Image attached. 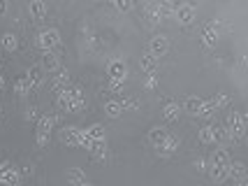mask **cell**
Wrapping results in <instances>:
<instances>
[{
  "mask_svg": "<svg viewBox=\"0 0 248 186\" xmlns=\"http://www.w3.org/2000/svg\"><path fill=\"white\" fill-rule=\"evenodd\" d=\"M54 123H56V117H49V114H44L42 119L37 121V135H35L37 147H46L49 144V135H51Z\"/></svg>",
  "mask_w": 248,
  "mask_h": 186,
  "instance_id": "obj_1",
  "label": "cell"
},
{
  "mask_svg": "<svg viewBox=\"0 0 248 186\" xmlns=\"http://www.w3.org/2000/svg\"><path fill=\"white\" fill-rule=\"evenodd\" d=\"M58 44H61V33L56 28H46V31H42V33L37 35V47L42 49L44 54L46 51H54Z\"/></svg>",
  "mask_w": 248,
  "mask_h": 186,
  "instance_id": "obj_2",
  "label": "cell"
},
{
  "mask_svg": "<svg viewBox=\"0 0 248 186\" xmlns=\"http://www.w3.org/2000/svg\"><path fill=\"white\" fill-rule=\"evenodd\" d=\"M21 182V175H19V168L14 163H0V184L5 186H19Z\"/></svg>",
  "mask_w": 248,
  "mask_h": 186,
  "instance_id": "obj_3",
  "label": "cell"
},
{
  "mask_svg": "<svg viewBox=\"0 0 248 186\" xmlns=\"http://www.w3.org/2000/svg\"><path fill=\"white\" fill-rule=\"evenodd\" d=\"M227 128L232 131V135H234V140H241V137H246V126H244V119H241V114H237V112H230L227 114Z\"/></svg>",
  "mask_w": 248,
  "mask_h": 186,
  "instance_id": "obj_4",
  "label": "cell"
},
{
  "mask_svg": "<svg viewBox=\"0 0 248 186\" xmlns=\"http://www.w3.org/2000/svg\"><path fill=\"white\" fill-rule=\"evenodd\" d=\"M107 75L111 82H125L128 79V66H125V61H121V58L111 61L107 66Z\"/></svg>",
  "mask_w": 248,
  "mask_h": 186,
  "instance_id": "obj_5",
  "label": "cell"
},
{
  "mask_svg": "<svg viewBox=\"0 0 248 186\" xmlns=\"http://www.w3.org/2000/svg\"><path fill=\"white\" fill-rule=\"evenodd\" d=\"M170 51V42H167V37L165 35H155L151 37V42H149V54H153L155 58H160Z\"/></svg>",
  "mask_w": 248,
  "mask_h": 186,
  "instance_id": "obj_6",
  "label": "cell"
},
{
  "mask_svg": "<svg viewBox=\"0 0 248 186\" xmlns=\"http://www.w3.org/2000/svg\"><path fill=\"white\" fill-rule=\"evenodd\" d=\"M174 19L181 23V26H190V23L195 21V7L193 5H179L176 7V12H174Z\"/></svg>",
  "mask_w": 248,
  "mask_h": 186,
  "instance_id": "obj_7",
  "label": "cell"
},
{
  "mask_svg": "<svg viewBox=\"0 0 248 186\" xmlns=\"http://www.w3.org/2000/svg\"><path fill=\"white\" fill-rule=\"evenodd\" d=\"M170 140V133L167 128H162V126H153L151 131H149V142L155 147V149H162V144Z\"/></svg>",
  "mask_w": 248,
  "mask_h": 186,
  "instance_id": "obj_8",
  "label": "cell"
},
{
  "mask_svg": "<svg viewBox=\"0 0 248 186\" xmlns=\"http://www.w3.org/2000/svg\"><path fill=\"white\" fill-rule=\"evenodd\" d=\"M206 175L211 177L214 184H223L225 179H230V165H209Z\"/></svg>",
  "mask_w": 248,
  "mask_h": 186,
  "instance_id": "obj_9",
  "label": "cell"
},
{
  "mask_svg": "<svg viewBox=\"0 0 248 186\" xmlns=\"http://www.w3.org/2000/svg\"><path fill=\"white\" fill-rule=\"evenodd\" d=\"M79 135H81V128L65 126L63 131H61V142H65L67 147H79Z\"/></svg>",
  "mask_w": 248,
  "mask_h": 186,
  "instance_id": "obj_10",
  "label": "cell"
},
{
  "mask_svg": "<svg viewBox=\"0 0 248 186\" xmlns=\"http://www.w3.org/2000/svg\"><path fill=\"white\" fill-rule=\"evenodd\" d=\"M56 105L61 112H72V88H63L56 96Z\"/></svg>",
  "mask_w": 248,
  "mask_h": 186,
  "instance_id": "obj_11",
  "label": "cell"
},
{
  "mask_svg": "<svg viewBox=\"0 0 248 186\" xmlns=\"http://www.w3.org/2000/svg\"><path fill=\"white\" fill-rule=\"evenodd\" d=\"M181 112H184V107H181L179 102H167V105L162 107V119L165 121H176L179 117H181Z\"/></svg>",
  "mask_w": 248,
  "mask_h": 186,
  "instance_id": "obj_12",
  "label": "cell"
},
{
  "mask_svg": "<svg viewBox=\"0 0 248 186\" xmlns=\"http://www.w3.org/2000/svg\"><path fill=\"white\" fill-rule=\"evenodd\" d=\"M61 68V58H58V54L56 51H46L44 54V61H42V70L44 72H54V70H58Z\"/></svg>",
  "mask_w": 248,
  "mask_h": 186,
  "instance_id": "obj_13",
  "label": "cell"
},
{
  "mask_svg": "<svg viewBox=\"0 0 248 186\" xmlns=\"http://www.w3.org/2000/svg\"><path fill=\"white\" fill-rule=\"evenodd\" d=\"M214 133H216V144H220L223 149H225L227 144L234 140L232 131H230V128H223V126H216V128H214Z\"/></svg>",
  "mask_w": 248,
  "mask_h": 186,
  "instance_id": "obj_14",
  "label": "cell"
},
{
  "mask_svg": "<svg viewBox=\"0 0 248 186\" xmlns=\"http://www.w3.org/2000/svg\"><path fill=\"white\" fill-rule=\"evenodd\" d=\"M140 68L144 72H149V75H155V70H158V58L153 54H144L140 58Z\"/></svg>",
  "mask_w": 248,
  "mask_h": 186,
  "instance_id": "obj_15",
  "label": "cell"
},
{
  "mask_svg": "<svg viewBox=\"0 0 248 186\" xmlns=\"http://www.w3.org/2000/svg\"><path fill=\"white\" fill-rule=\"evenodd\" d=\"M202 102H204V100H200V98H195V96H190V98H186V102H184V112H186V114H190V117H200Z\"/></svg>",
  "mask_w": 248,
  "mask_h": 186,
  "instance_id": "obj_16",
  "label": "cell"
},
{
  "mask_svg": "<svg viewBox=\"0 0 248 186\" xmlns=\"http://www.w3.org/2000/svg\"><path fill=\"white\" fill-rule=\"evenodd\" d=\"M26 79H28V84H31V86H40V84H42V79H44L42 66H32L31 70L26 72Z\"/></svg>",
  "mask_w": 248,
  "mask_h": 186,
  "instance_id": "obj_17",
  "label": "cell"
},
{
  "mask_svg": "<svg viewBox=\"0 0 248 186\" xmlns=\"http://www.w3.org/2000/svg\"><path fill=\"white\" fill-rule=\"evenodd\" d=\"M232 161H230V152L227 149H216V152L211 153V158H209V165H230Z\"/></svg>",
  "mask_w": 248,
  "mask_h": 186,
  "instance_id": "obj_18",
  "label": "cell"
},
{
  "mask_svg": "<svg viewBox=\"0 0 248 186\" xmlns=\"http://www.w3.org/2000/svg\"><path fill=\"white\" fill-rule=\"evenodd\" d=\"M123 102H119V100H109V102H105V114H107L109 119H119L121 114H123Z\"/></svg>",
  "mask_w": 248,
  "mask_h": 186,
  "instance_id": "obj_19",
  "label": "cell"
},
{
  "mask_svg": "<svg viewBox=\"0 0 248 186\" xmlns=\"http://www.w3.org/2000/svg\"><path fill=\"white\" fill-rule=\"evenodd\" d=\"M246 172H248V168L241 163V161H232V163H230V177H232V179L241 182V179H246Z\"/></svg>",
  "mask_w": 248,
  "mask_h": 186,
  "instance_id": "obj_20",
  "label": "cell"
},
{
  "mask_svg": "<svg viewBox=\"0 0 248 186\" xmlns=\"http://www.w3.org/2000/svg\"><path fill=\"white\" fill-rule=\"evenodd\" d=\"M202 44H204V47H209V49H211V47H216V44H218V31H216V28L206 26L204 31H202Z\"/></svg>",
  "mask_w": 248,
  "mask_h": 186,
  "instance_id": "obj_21",
  "label": "cell"
},
{
  "mask_svg": "<svg viewBox=\"0 0 248 186\" xmlns=\"http://www.w3.org/2000/svg\"><path fill=\"white\" fill-rule=\"evenodd\" d=\"M28 12H31L32 19H44L46 17V5H44L42 0H32L31 5H28Z\"/></svg>",
  "mask_w": 248,
  "mask_h": 186,
  "instance_id": "obj_22",
  "label": "cell"
},
{
  "mask_svg": "<svg viewBox=\"0 0 248 186\" xmlns=\"http://www.w3.org/2000/svg\"><path fill=\"white\" fill-rule=\"evenodd\" d=\"M0 44H2L5 51H16V49H19V40H16V35L14 33H2Z\"/></svg>",
  "mask_w": 248,
  "mask_h": 186,
  "instance_id": "obj_23",
  "label": "cell"
},
{
  "mask_svg": "<svg viewBox=\"0 0 248 186\" xmlns=\"http://www.w3.org/2000/svg\"><path fill=\"white\" fill-rule=\"evenodd\" d=\"M67 182H70V186L84 184V182H88L86 172H84V170H79V168H72V170H67Z\"/></svg>",
  "mask_w": 248,
  "mask_h": 186,
  "instance_id": "obj_24",
  "label": "cell"
},
{
  "mask_svg": "<svg viewBox=\"0 0 248 186\" xmlns=\"http://www.w3.org/2000/svg\"><path fill=\"white\" fill-rule=\"evenodd\" d=\"M179 144H181L179 137H172V135H170V140L162 144V149H158V152H160V156H172V153L179 152Z\"/></svg>",
  "mask_w": 248,
  "mask_h": 186,
  "instance_id": "obj_25",
  "label": "cell"
},
{
  "mask_svg": "<svg viewBox=\"0 0 248 186\" xmlns=\"http://www.w3.org/2000/svg\"><path fill=\"white\" fill-rule=\"evenodd\" d=\"M146 17H149V21L151 23H160L162 21V10L158 2H151V5H146Z\"/></svg>",
  "mask_w": 248,
  "mask_h": 186,
  "instance_id": "obj_26",
  "label": "cell"
},
{
  "mask_svg": "<svg viewBox=\"0 0 248 186\" xmlns=\"http://www.w3.org/2000/svg\"><path fill=\"white\" fill-rule=\"evenodd\" d=\"M200 142L216 144V133H214V128H211V126H202V128H200Z\"/></svg>",
  "mask_w": 248,
  "mask_h": 186,
  "instance_id": "obj_27",
  "label": "cell"
},
{
  "mask_svg": "<svg viewBox=\"0 0 248 186\" xmlns=\"http://www.w3.org/2000/svg\"><path fill=\"white\" fill-rule=\"evenodd\" d=\"M86 133L91 135V140H107V133H105V126H100V123H93L91 128H86Z\"/></svg>",
  "mask_w": 248,
  "mask_h": 186,
  "instance_id": "obj_28",
  "label": "cell"
},
{
  "mask_svg": "<svg viewBox=\"0 0 248 186\" xmlns=\"http://www.w3.org/2000/svg\"><path fill=\"white\" fill-rule=\"evenodd\" d=\"M84 107V91L81 88H72V112Z\"/></svg>",
  "mask_w": 248,
  "mask_h": 186,
  "instance_id": "obj_29",
  "label": "cell"
},
{
  "mask_svg": "<svg viewBox=\"0 0 248 186\" xmlns=\"http://www.w3.org/2000/svg\"><path fill=\"white\" fill-rule=\"evenodd\" d=\"M67 84H70V72H67V70H61V72L56 75V79H54V88H58V91H61V86L65 88Z\"/></svg>",
  "mask_w": 248,
  "mask_h": 186,
  "instance_id": "obj_30",
  "label": "cell"
},
{
  "mask_svg": "<svg viewBox=\"0 0 248 186\" xmlns=\"http://www.w3.org/2000/svg\"><path fill=\"white\" fill-rule=\"evenodd\" d=\"M214 114H216V105H214V102H202L200 117H202V119H211Z\"/></svg>",
  "mask_w": 248,
  "mask_h": 186,
  "instance_id": "obj_31",
  "label": "cell"
},
{
  "mask_svg": "<svg viewBox=\"0 0 248 186\" xmlns=\"http://www.w3.org/2000/svg\"><path fill=\"white\" fill-rule=\"evenodd\" d=\"M31 88H32V86L28 84V79H26V77H21V79H19V82L14 84V91H16L19 96H26V93H28Z\"/></svg>",
  "mask_w": 248,
  "mask_h": 186,
  "instance_id": "obj_32",
  "label": "cell"
},
{
  "mask_svg": "<svg viewBox=\"0 0 248 186\" xmlns=\"http://www.w3.org/2000/svg\"><path fill=\"white\" fill-rule=\"evenodd\" d=\"M214 105H216V110L218 107H230V96H227V93H216Z\"/></svg>",
  "mask_w": 248,
  "mask_h": 186,
  "instance_id": "obj_33",
  "label": "cell"
},
{
  "mask_svg": "<svg viewBox=\"0 0 248 186\" xmlns=\"http://www.w3.org/2000/svg\"><path fill=\"white\" fill-rule=\"evenodd\" d=\"M91 144H93L91 135H88L86 131H81V135H79V147H81V149H91Z\"/></svg>",
  "mask_w": 248,
  "mask_h": 186,
  "instance_id": "obj_34",
  "label": "cell"
},
{
  "mask_svg": "<svg viewBox=\"0 0 248 186\" xmlns=\"http://www.w3.org/2000/svg\"><path fill=\"white\" fill-rule=\"evenodd\" d=\"M132 7H135L132 2H123V0H116V2H114V10H119V12H130Z\"/></svg>",
  "mask_w": 248,
  "mask_h": 186,
  "instance_id": "obj_35",
  "label": "cell"
},
{
  "mask_svg": "<svg viewBox=\"0 0 248 186\" xmlns=\"http://www.w3.org/2000/svg\"><path fill=\"white\" fill-rule=\"evenodd\" d=\"M144 86H146V88H155V86H158V77L149 75V77H146V82H144Z\"/></svg>",
  "mask_w": 248,
  "mask_h": 186,
  "instance_id": "obj_36",
  "label": "cell"
},
{
  "mask_svg": "<svg viewBox=\"0 0 248 186\" xmlns=\"http://www.w3.org/2000/svg\"><path fill=\"white\" fill-rule=\"evenodd\" d=\"M206 165H209V161H204V158H200V161L195 163V168H197V172H206V170H209Z\"/></svg>",
  "mask_w": 248,
  "mask_h": 186,
  "instance_id": "obj_37",
  "label": "cell"
},
{
  "mask_svg": "<svg viewBox=\"0 0 248 186\" xmlns=\"http://www.w3.org/2000/svg\"><path fill=\"white\" fill-rule=\"evenodd\" d=\"M26 119H42V117H40V112H37V107H31V110H28V114H26Z\"/></svg>",
  "mask_w": 248,
  "mask_h": 186,
  "instance_id": "obj_38",
  "label": "cell"
},
{
  "mask_svg": "<svg viewBox=\"0 0 248 186\" xmlns=\"http://www.w3.org/2000/svg\"><path fill=\"white\" fill-rule=\"evenodd\" d=\"M109 88H111L114 93H123V82H111V84H109Z\"/></svg>",
  "mask_w": 248,
  "mask_h": 186,
  "instance_id": "obj_39",
  "label": "cell"
},
{
  "mask_svg": "<svg viewBox=\"0 0 248 186\" xmlns=\"http://www.w3.org/2000/svg\"><path fill=\"white\" fill-rule=\"evenodd\" d=\"M7 12V2L5 0H0V14H5Z\"/></svg>",
  "mask_w": 248,
  "mask_h": 186,
  "instance_id": "obj_40",
  "label": "cell"
},
{
  "mask_svg": "<svg viewBox=\"0 0 248 186\" xmlns=\"http://www.w3.org/2000/svg\"><path fill=\"white\" fill-rule=\"evenodd\" d=\"M241 119H244V126L248 128V112H244V114H241Z\"/></svg>",
  "mask_w": 248,
  "mask_h": 186,
  "instance_id": "obj_41",
  "label": "cell"
},
{
  "mask_svg": "<svg viewBox=\"0 0 248 186\" xmlns=\"http://www.w3.org/2000/svg\"><path fill=\"white\" fill-rule=\"evenodd\" d=\"M2 88H5V77L0 75V91H2Z\"/></svg>",
  "mask_w": 248,
  "mask_h": 186,
  "instance_id": "obj_42",
  "label": "cell"
},
{
  "mask_svg": "<svg viewBox=\"0 0 248 186\" xmlns=\"http://www.w3.org/2000/svg\"><path fill=\"white\" fill-rule=\"evenodd\" d=\"M237 186H248V182L246 179H241V182H237Z\"/></svg>",
  "mask_w": 248,
  "mask_h": 186,
  "instance_id": "obj_43",
  "label": "cell"
},
{
  "mask_svg": "<svg viewBox=\"0 0 248 186\" xmlns=\"http://www.w3.org/2000/svg\"><path fill=\"white\" fill-rule=\"evenodd\" d=\"M79 186H93V184H91V182H84V184H79Z\"/></svg>",
  "mask_w": 248,
  "mask_h": 186,
  "instance_id": "obj_44",
  "label": "cell"
}]
</instances>
